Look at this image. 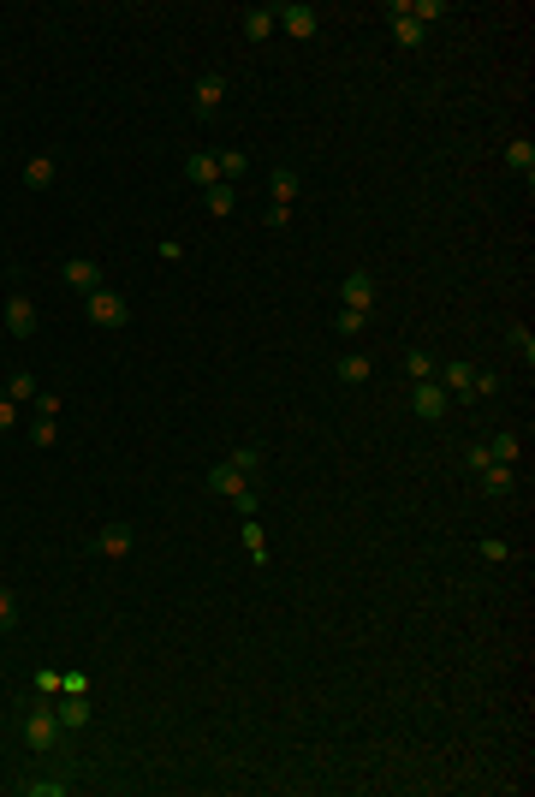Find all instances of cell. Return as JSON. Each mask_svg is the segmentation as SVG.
<instances>
[{"mask_svg":"<svg viewBox=\"0 0 535 797\" xmlns=\"http://www.w3.org/2000/svg\"><path fill=\"white\" fill-rule=\"evenodd\" d=\"M59 744V714H54V697H42L36 690V702L24 708V750H36V756H48Z\"/></svg>","mask_w":535,"mask_h":797,"instance_id":"6da1fadb","label":"cell"},{"mask_svg":"<svg viewBox=\"0 0 535 797\" xmlns=\"http://www.w3.org/2000/svg\"><path fill=\"white\" fill-rule=\"evenodd\" d=\"M83 316H90V327H107V334H119V327L131 321V304L119 298L114 286H101V292H90V298H83Z\"/></svg>","mask_w":535,"mask_h":797,"instance_id":"7a4b0ae2","label":"cell"},{"mask_svg":"<svg viewBox=\"0 0 535 797\" xmlns=\"http://www.w3.org/2000/svg\"><path fill=\"white\" fill-rule=\"evenodd\" d=\"M274 30H286L292 42H310L321 30V12L310 0H286V6H274Z\"/></svg>","mask_w":535,"mask_h":797,"instance_id":"3957f363","label":"cell"},{"mask_svg":"<svg viewBox=\"0 0 535 797\" xmlns=\"http://www.w3.org/2000/svg\"><path fill=\"white\" fill-rule=\"evenodd\" d=\"M411 411L422 422H440L446 411H452V393H446L440 381H411Z\"/></svg>","mask_w":535,"mask_h":797,"instance_id":"277c9868","label":"cell"},{"mask_svg":"<svg viewBox=\"0 0 535 797\" xmlns=\"http://www.w3.org/2000/svg\"><path fill=\"white\" fill-rule=\"evenodd\" d=\"M387 24H393L398 48H422V42H429V30L411 19V0H387Z\"/></svg>","mask_w":535,"mask_h":797,"instance_id":"5b68a950","label":"cell"},{"mask_svg":"<svg viewBox=\"0 0 535 797\" xmlns=\"http://www.w3.org/2000/svg\"><path fill=\"white\" fill-rule=\"evenodd\" d=\"M131 541H138V530H131L125 518H114V524H101L96 530V554L101 559H125L131 554Z\"/></svg>","mask_w":535,"mask_h":797,"instance_id":"8992f818","label":"cell"},{"mask_svg":"<svg viewBox=\"0 0 535 797\" xmlns=\"http://www.w3.org/2000/svg\"><path fill=\"white\" fill-rule=\"evenodd\" d=\"M339 304L369 316V304H375V274H369V268H351V274H345V286H339Z\"/></svg>","mask_w":535,"mask_h":797,"instance_id":"52a82bcc","label":"cell"},{"mask_svg":"<svg viewBox=\"0 0 535 797\" xmlns=\"http://www.w3.org/2000/svg\"><path fill=\"white\" fill-rule=\"evenodd\" d=\"M59 274H66V286L83 292V298L101 292V262H90V256H66V262H59Z\"/></svg>","mask_w":535,"mask_h":797,"instance_id":"ba28073f","label":"cell"},{"mask_svg":"<svg viewBox=\"0 0 535 797\" xmlns=\"http://www.w3.org/2000/svg\"><path fill=\"white\" fill-rule=\"evenodd\" d=\"M54 714H59V726H90V690H54Z\"/></svg>","mask_w":535,"mask_h":797,"instance_id":"9c48e42d","label":"cell"},{"mask_svg":"<svg viewBox=\"0 0 535 797\" xmlns=\"http://www.w3.org/2000/svg\"><path fill=\"white\" fill-rule=\"evenodd\" d=\"M6 334H12V339H30V334H36V304L24 298V292H12V298H6Z\"/></svg>","mask_w":535,"mask_h":797,"instance_id":"30bf717a","label":"cell"},{"mask_svg":"<svg viewBox=\"0 0 535 797\" xmlns=\"http://www.w3.org/2000/svg\"><path fill=\"white\" fill-rule=\"evenodd\" d=\"M220 101H226V78H220V72H202L197 78V120H215Z\"/></svg>","mask_w":535,"mask_h":797,"instance_id":"8fae6325","label":"cell"},{"mask_svg":"<svg viewBox=\"0 0 535 797\" xmlns=\"http://www.w3.org/2000/svg\"><path fill=\"white\" fill-rule=\"evenodd\" d=\"M226 464H232L238 477H244V482H250V488H256V477H262V470H268V453H262L256 440H250V446H232V459H226Z\"/></svg>","mask_w":535,"mask_h":797,"instance_id":"7c38bea8","label":"cell"},{"mask_svg":"<svg viewBox=\"0 0 535 797\" xmlns=\"http://www.w3.org/2000/svg\"><path fill=\"white\" fill-rule=\"evenodd\" d=\"M435 381H440V387H446L452 398H476V393H470V381H476V369H470V363H440V369H435Z\"/></svg>","mask_w":535,"mask_h":797,"instance_id":"4fadbf2b","label":"cell"},{"mask_svg":"<svg viewBox=\"0 0 535 797\" xmlns=\"http://www.w3.org/2000/svg\"><path fill=\"white\" fill-rule=\"evenodd\" d=\"M59 179V161L54 155H30L24 161V191H48Z\"/></svg>","mask_w":535,"mask_h":797,"instance_id":"5bb4252c","label":"cell"},{"mask_svg":"<svg viewBox=\"0 0 535 797\" xmlns=\"http://www.w3.org/2000/svg\"><path fill=\"white\" fill-rule=\"evenodd\" d=\"M297 191H303V179H297L292 167H274V173H268V197H274L279 209H292V202H297Z\"/></svg>","mask_w":535,"mask_h":797,"instance_id":"9a60e30c","label":"cell"},{"mask_svg":"<svg viewBox=\"0 0 535 797\" xmlns=\"http://www.w3.org/2000/svg\"><path fill=\"white\" fill-rule=\"evenodd\" d=\"M232 202H238V185H226V179H215L208 185V191H202V209H208V215H232Z\"/></svg>","mask_w":535,"mask_h":797,"instance_id":"2e32d148","label":"cell"},{"mask_svg":"<svg viewBox=\"0 0 535 797\" xmlns=\"http://www.w3.org/2000/svg\"><path fill=\"white\" fill-rule=\"evenodd\" d=\"M506 167L523 173V179H535V143L530 138H512V143H506Z\"/></svg>","mask_w":535,"mask_h":797,"instance_id":"e0dca14e","label":"cell"},{"mask_svg":"<svg viewBox=\"0 0 535 797\" xmlns=\"http://www.w3.org/2000/svg\"><path fill=\"white\" fill-rule=\"evenodd\" d=\"M274 36V6H250L244 12V42H268Z\"/></svg>","mask_w":535,"mask_h":797,"instance_id":"ac0fdd59","label":"cell"},{"mask_svg":"<svg viewBox=\"0 0 535 797\" xmlns=\"http://www.w3.org/2000/svg\"><path fill=\"white\" fill-rule=\"evenodd\" d=\"M185 179L197 185V191H208V185L220 179V161L215 155H191V161H185Z\"/></svg>","mask_w":535,"mask_h":797,"instance_id":"d6986e66","label":"cell"},{"mask_svg":"<svg viewBox=\"0 0 535 797\" xmlns=\"http://www.w3.org/2000/svg\"><path fill=\"white\" fill-rule=\"evenodd\" d=\"M36 393H42V381L30 375V369H12V381H6V398H12V405H36Z\"/></svg>","mask_w":535,"mask_h":797,"instance_id":"ffe728a7","label":"cell"},{"mask_svg":"<svg viewBox=\"0 0 535 797\" xmlns=\"http://www.w3.org/2000/svg\"><path fill=\"white\" fill-rule=\"evenodd\" d=\"M208 488H215V494H226V500H238V494H244V488H250V482L238 477L232 464H215V470H208Z\"/></svg>","mask_w":535,"mask_h":797,"instance_id":"44dd1931","label":"cell"},{"mask_svg":"<svg viewBox=\"0 0 535 797\" xmlns=\"http://www.w3.org/2000/svg\"><path fill=\"white\" fill-rule=\"evenodd\" d=\"M476 477H482V488H488V494H512V488H517V470H512V464H488V470H476Z\"/></svg>","mask_w":535,"mask_h":797,"instance_id":"7402d4cb","label":"cell"},{"mask_svg":"<svg viewBox=\"0 0 535 797\" xmlns=\"http://www.w3.org/2000/svg\"><path fill=\"white\" fill-rule=\"evenodd\" d=\"M517 453H523V440H517L512 429H500V435L488 440V459H494V464H517Z\"/></svg>","mask_w":535,"mask_h":797,"instance_id":"603a6c76","label":"cell"},{"mask_svg":"<svg viewBox=\"0 0 535 797\" xmlns=\"http://www.w3.org/2000/svg\"><path fill=\"white\" fill-rule=\"evenodd\" d=\"M220 179H226V185H238V179H244V173H250V155H244V149H220Z\"/></svg>","mask_w":535,"mask_h":797,"instance_id":"cb8c5ba5","label":"cell"},{"mask_svg":"<svg viewBox=\"0 0 535 797\" xmlns=\"http://www.w3.org/2000/svg\"><path fill=\"white\" fill-rule=\"evenodd\" d=\"M339 381H345V387H363V381H369V358H363V351L339 358Z\"/></svg>","mask_w":535,"mask_h":797,"instance_id":"d4e9b609","label":"cell"},{"mask_svg":"<svg viewBox=\"0 0 535 797\" xmlns=\"http://www.w3.org/2000/svg\"><path fill=\"white\" fill-rule=\"evenodd\" d=\"M244 554L256 559V565H268V536H262L256 518H244Z\"/></svg>","mask_w":535,"mask_h":797,"instance_id":"484cf974","label":"cell"},{"mask_svg":"<svg viewBox=\"0 0 535 797\" xmlns=\"http://www.w3.org/2000/svg\"><path fill=\"white\" fill-rule=\"evenodd\" d=\"M435 369H440V363L429 358V351H405V375H411V381H435Z\"/></svg>","mask_w":535,"mask_h":797,"instance_id":"4316f807","label":"cell"},{"mask_svg":"<svg viewBox=\"0 0 535 797\" xmlns=\"http://www.w3.org/2000/svg\"><path fill=\"white\" fill-rule=\"evenodd\" d=\"M363 327H369V316H363V310H339V316H334V334H339V339H357Z\"/></svg>","mask_w":535,"mask_h":797,"instance_id":"83f0119b","label":"cell"},{"mask_svg":"<svg viewBox=\"0 0 535 797\" xmlns=\"http://www.w3.org/2000/svg\"><path fill=\"white\" fill-rule=\"evenodd\" d=\"M72 779H24V797H66Z\"/></svg>","mask_w":535,"mask_h":797,"instance_id":"f1b7e54d","label":"cell"},{"mask_svg":"<svg viewBox=\"0 0 535 797\" xmlns=\"http://www.w3.org/2000/svg\"><path fill=\"white\" fill-rule=\"evenodd\" d=\"M506 339H512V351H517V358H523V363H535V334H530V327H523V321H517V327H512V334H506Z\"/></svg>","mask_w":535,"mask_h":797,"instance_id":"f546056e","label":"cell"},{"mask_svg":"<svg viewBox=\"0 0 535 797\" xmlns=\"http://www.w3.org/2000/svg\"><path fill=\"white\" fill-rule=\"evenodd\" d=\"M440 12H446V0H411V19L422 24V30H429V24H435Z\"/></svg>","mask_w":535,"mask_h":797,"instance_id":"4dcf8cb0","label":"cell"},{"mask_svg":"<svg viewBox=\"0 0 535 797\" xmlns=\"http://www.w3.org/2000/svg\"><path fill=\"white\" fill-rule=\"evenodd\" d=\"M12 625H19V596H12V589H0V637H6Z\"/></svg>","mask_w":535,"mask_h":797,"instance_id":"1f68e13d","label":"cell"},{"mask_svg":"<svg viewBox=\"0 0 535 797\" xmlns=\"http://www.w3.org/2000/svg\"><path fill=\"white\" fill-rule=\"evenodd\" d=\"M30 440H36V446H54V440H59L54 417H36V422H30Z\"/></svg>","mask_w":535,"mask_h":797,"instance_id":"d6a6232c","label":"cell"},{"mask_svg":"<svg viewBox=\"0 0 535 797\" xmlns=\"http://www.w3.org/2000/svg\"><path fill=\"white\" fill-rule=\"evenodd\" d=\"M482 559H488V565H500V559H512V541L488 536V541H482Z\"/></svg>","mask_w":535,"mask_h":797,"instance_id":"836d02e7","label":"cell"},{"mask_svg":"<svg viewBox=\"0 0 535 797\" xmlns=\"http://www.w3.org/2000/svg\"><path fill=\"white\" fill-rule=\"evenodd\" d=\"M470 393H500V375H494V369H476V381H470Z\"/></svg>","mask_w":535,"mask_h":797,"instance_id":"e575fe53","label":"cell"},{"mask_svg":"<svg viewBox=\"0 0 535 797\" xmlns=\"http://www.w3.org/2000/svg\"><path fill=\"white\" fill-rule=\"evenodd\" d=\"M36 690H42V697H54V690H59V673H54V667H42V673H36Z\"/></svg>","mask_w":535,"mask_h":797,"instance_id":"d590c367","label":"cell"},{"mask_svg":"<svg viewBox=\"0 0 535 797\" xmlns=\"http://www.w3.org/2000/svg\"><path fill=\"white\" fill-rule=\"evenodd\" d=\"M464 464H470V477H476V470H488L494 459H488V446H470V453H464Z\"/></svg>","mask_w":535,"mask_h":797,"instance_id":"8d00e7d4","label":"cell"},{"mask_svg":"<svg viewBox=\"0 0 535 797\" xmlns=\"http://www.w3.org/2000/svg\"><path fill=\"white\" fill-rule=\"evenodd\" d=\"M36 417H59V393H36Z\"/></svg>","mask_w":535,"mask_h":797,"instance_id":"74e56055","label":"cell"},{"mask_svg":"<svg viewBox=\"0 0 535 797\" xmlns=\"http://www.w3.org/2000/svg\"><path fill=\"white\" fill-rule=\"evenodd\" d=\"M59 690H90V673H59Z\"/></svg>","mask_w":535,"mask_h":797,"instance_id":"f35d334b","label":"cell"},{"mask_svg":"<svg viewBox=\"0 0 535 797\" xmlns=\"http://www.w3.org/2000/svg\"><path fill=\"white\" fill-rule=\"evenodd\" d=\"M262 220H268V226H274V233H279V226H292V209H279V202H274V209H268V215H262Z\"/></svg>","mask_w":535,"mask_h":797,"instance_id":"ab89813d","label":"cell"},{"mask_svg":"<svg viewBox=\"0 0 535 797\" xmlns=\"http://www.w3.org/2000/svg\"><path fill=\"white\" fill-rule=\"evenodd\" d=\"M12 422H19V405H12V398H0V435H6Z\"/></svg>","mask_w":535,"mask_h":797,"instance_id":"60d3db41","label":"cell"}]
</instances>
